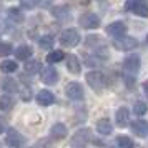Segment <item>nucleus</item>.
Here are the masks:
<instances>
[{
    "instance_id": "32",
    "label": "nucleus",
    "mask_w": 148,
    "mask_h": 148,
    "mask_svg": "<svg viewBox=\"0 0 148 148\" xmlns=\"http://www.w3.org/2000/svg\"><path fill=\"white\" fill-rule=\"evenodd\" d=\"M20 98L23 101H30L32 100V90L28 87H25V88H22V92H20Z\"/></svg>"
},
{
    "instance_id": "11",
    "label": "nucleus",
    "mask_w": 148,
    "mask_h": 148,
    "mask_svg": "<svg viewBox=\"0 0 148 148\" xmlns=\"http://www.w3.org/2000/svg\"><path fill=\"white\" fill-rule=\"evenodd\" d=\"M40 77H42V82H43L45 85H55V83L58 82V78H60V75H58V72H57L55 67L42 68Z\"/></svg>"
},
{
    "instance_id": "10",
    "label": "nucleus",
    "mask_w": 148,
    "mask_h": 148,
    "mask_svg": "<svg viewBox=\"0 0 148 148\" xmlns=\"http://www.w3.org/2000/svg\"><path fill=\"white\" fill-rule=\"evenodd\" d=\"M127 23L121 20H115L112 22V23H108L107 27V35H110V37H113V38H120V37H123V35L127 34Z\"/></svg>"
},
{
    "instance_id": "24",
    "label": "nucleus",
    "mask_w": 148,
    "mask_h": 148,
    "mask_svg": "<svg viewBox=\"0 0 148 148\" xmlns=\"http://www.w3.org/2000/svg\"><path fill=\"white\" fill-rule=\"evenodd\" d=\"M52 15L58 20H67L70 18V12H68L67 7H53L52 8Z\"/></svg>"
},
{
    "instance_id": "6",
    "label": "nucleus",
    "mask_w": 148,
    "mask_h": 148,
    "mask_svg": "<svg viewBox=\"0 0 148 148\" xmlns=\"http://www.w3.org/2000/svg\"><path fill=\"white\" fill-rule=\"evenodd\" d=\"M78 23L87 30H93V28L100 27V17L93 12H85L78 17Z\"/></svg>"
},
{
    "instance_id": "13",
    "label": "nucleus",
    "mask_w": 148,
    "mask_h": 148,
    "mask_svg": "<svg viewBox=\"0 0 148 148\" xmlns=\"http://www.w3.org/2000/svg\"><path fill=\"white\" fill-rule=\"evenodd\" d=\"M130 127H132V132L138 138H147L148 136V123L145 120H135Z\"/></svg>"
},
{
    "instance_id": "20",
    "label": "nucleus",
    "mask_w": 148,
    "mask_h": 148,
    "mask_svg": "<svg viewBox=\"0 0 148 148\" xmlns=\"http://www.w3.org/2000/svg\"><path fill=\"white\" fill-rule=\"evenodd\" d=\"M2 90L7 92V95H12V93H15V92H20L18 83L15 82V78H5V80L2 82Z\"/></svg>"
},
{
    "instance_id": "1",
    "label": "nucleus",
    "mask_w": 148,
    "mask_h": 148,
    "mask_svg": "<svg viewBox=\"0 0 148 148\" xmlns=\"http://www.w3.org/2000/svg\"><path fill=\"white\" fill-rule=\"evenodd\" d=\"M140 67H141V60H140V55H136V53L128 55L127 58L123 60L121 70H123V80L127 83V87H132L135 83V80H136L135 77L140 72Z\"/></svg>"
},
{
    "instance_id": "28",
    "label": "nucleus",
    "mask_w": 148,
    "mask_h": 148,
    "mask_svg": "<svg viewBox=\"0 0 148 148\" xmlns=\"http://www.w3.org/2000/svg\"><path fill=\"white\" fill-rule=\"evenodd\" d=\"M38 70H40V62L38 60H28L25 63V73L32 75L35 72H38Z\"/></svg>"
},
{
    "instance_id": "3",
    "label": "nucleus",
    "mask_w": 148,
    "mask_h": 148,
    "mask_svg": "<svg viewBox=\"0 0 148 148\" xmlns=\"http://www.w3.org/2000/svg\"><path fill=\"white\" fill-rule=\"evenodd\" d=\"M90 140H92V130L90 128H80L70 138V145H72V148H85L90 143Z\"/></svg>"
},
{
    "instance_id": "14",
    "label": "nucleus",
    "mask_w": 148,
    "mask_h": 148,
    "mask_svg": "<svg viewBox=\"0 0 148 148\" xmlns=\"http://www.w3.org/2000/svg\"><path fill=\"white\" fill-rule=\"evenodd\" d=\"M67 135H68V130L63 123H53L52 128H50V136L53 140H63V138H67Z\"/></svg>"
},
{
    "instance_id": "34",
    "label": "nucleus",
    "mask_w": 148,
    "mask_h": 148,
    "mask_svg": "<svg viewBox=\"0 0 148 148\" xmlns=\"http://www.w3.org/2000/svg\"><path fill=\"white\" fill-rule=\"evenodd\" d=\"M7 132H8V121H7V118L0 116V135L7 133Z\"/></svg>"
},
{
    "instance_id": "19",
    "label": "nucleus",
    "mask_w": 148,
    "mask_h": 148,
    "mask_svg": "<svg viewBox=\"0 0 148 148\" xmlns=\"http://www.w3.org/2000/svg\"><path fill=\"white\" fill-rule=\"evenodd\" d=\"M97 132L100 135H112V132H113L112 121L108 120V118H100V120L97 121Z\"/></svg>"
},
{
    "instance_id": "29",
    "label": "nucleus",
    "mask_w": 148,
    "mask_h": 148,
    "mask_svg": "<svg viewBox=\"0 0 148 148\" xmlns=\"http://www.w3.org/2000/svg\"><path fill=\"white\" fill-rule=\"evenodd\" d=\"M133 112H135V115L141 116V115H145V113L148 112V105L145 103V101H141V100L135 101V105H133Z\"/></svg>"
},
{
    "instance_id": "2",
    "label": "nucleus",
    "mask_w": 148,
    "mask_h": 148,
    "mask_svg": "<svg viewBox=\"0 0 148 148\" xmlns=\"http://www.w3.org/2000/svg\"><path fill=\"white\" fill-rule=\"evenodd\" d=\"M58 42H60L62 47L73 48L80 43V34H78V30H75V28H65L60 34V37H58Z\"/></svg>"
},
{
    "instance_id": "17",
    "label": "nucleus",
    "mask_w": 148,
    "mask_h": 148,
    "mask_svg": "<svg viewBox=\"0 0 148 148\" xmlns=\"http://www.w3.org/2000/svg\"><path fill=\"white\" fill-rule=\"evenodd\" d=\"M14 53H15V58H17V60L28 62V58L34 53V48L30 47V45H20V47H17L14 50Z\"/></svg>"
},
{
    "instance_id": "30",
    "label": "nucleus",
    "mask_w": 148,
    "mask_h": 148,
    "mask_svg": "<svg viewBox=\"0 0 148 148\" xmlns=\"http://www.w3.org/2000/svg\"><path fill=\"white\" fill-rule=\"evenodd\" d=\"M103 57H100V55H93V57H88L87 60H85V63H87L88 67H100L101 63H103Z\"/></svg>"
},
{
    "instance_id": "16",
    "label": "nucleus",
    "mask_w": 148,
    "mask_h": 148,
    "mask_svg": "<svg viewBox=\"0 0 148 148\" xmlns=\"http://www.w3.org/2000/svg\"><path fill=\"white\" fill-rule=\"evenodd\" d=\"M128 120H130V112H128L127 107H120L115 113V121L120 128H125L128 125Z\"/></svg>"
},
{
    "instance_id": "18",
    "label": "nucleus",
    "mask_w": 148,
    "mask_h": 148,
    "mask_svg": "<svg viewBox=\"0 0 148 148\" xmlns=\"http://www.w3.org/2000/svg\"><path fill=\"white\" fill-rule=\"evenodd\" d=\"M85 45L88 48H93L95 53H97V48H105V42L101 40L100 35H88L87 38H85Z\"/></svg>"
},
{
    "instance_id": "25",
    "label": "nucleus",
    "mask_w": 148,
    "mask_h": 148,
    "mask_svg": "<svg viewBox=\"0 0 148 148\" xmlns=\"http://www.w3.org/2000/svg\"><path fill=\"white\" fill-rule=\"evenodd\" d=\"M0 68H2L3 73H14V72H17L18 65H17V62L15 60H3L2 62V65H0Z\"/></svg>"
},
{
    "instance_id": "12",
    "label": "nucleus",
    "mask_w": 148,
    "mask_h": 148,
    "mask_svg": "<svg viewBox=\"0 0 148 148\" xmlns=\"http://www.w3.org/2000/svg\"><path fill=\"white\" fill-rule=\"evenodd\" d=\"M35 100H37V103H38L40 107H50V105L55 103V95L52 93L50 90L43 88V90H40V92L37 93Z\"/></svg>"
},
{
    "instance_id": "4",
    "label": "nucleus",
    "mask_w": 148,
    "mask_h": 148,
    "mask_svg": "<svg viewBox=\"0 0 148 148\" xmlns=\"http://www.w3.org/2000/svg\"><path fill=\"white\" fill-rule=\"evenodd\" d=\"M125 8L130 14H135L136 17L141 18H147L148 17V3L147 2H141V0H128L125 3Z\"/></svg>"
},
{
    "instance_id": "15",
    "label": "nucleus",
    "mask_w": 148,
    "mask_h": 148,
    "mask_svg": "<svg viewBox=\"0 0 148 148\" xmlns=\"http://www.w3.org/2000/svg\"><path fill=\"white\" fill-rule=\"evenodd\" d=\"M65 63H67V70L70 72V73L78 75L82 72V62L78 60V57H75V55H68L67 58H65Z\"/></svg>"
},
{
    "instance_id": "26",
    "label": "nucleus",
    "mask_w": 148,
    "mask_h": 148,
    "mask_svg": "<svg viewBox=\"0 0 148 148\" xmlns=\"http://www.w3.org/2000/svg\"><path fill=\"white\" fill-rule=\"evenodd\" d=\"M53 42H55V38L52 35H42L40 38H38V45H40V48L50 50V48L53 47Z\"/></svg>"
},
{
    "instance_id": "5",
    "label": "nucleus",
    "mask_w": 148,
    "mask_h": 148,
    "mask_svg": "<svg viewBox=\"0 0 148 148\" xmlns=\"http://www.w3.org/2000/svg\"><path fill=\"white\" fill-rule=\"evenodd\" d=\"M85 78H87V83L90 85V88H93L95 92H101L103 87H105V77L101 72L98 70H92V72H88L85 75Z\"/></svg>"
},
{
    "instance_id": "36",
    "label": "nucleus",
    "mask_w": 148,
    "mask_h": 148,
    "mask_svg": "<svg viewBox=\"0 0 148 148\" xmlns=\"http://www.w3.org/2000/svg\"><path fill=\"white\" fill-rule=\"evenodd\" d=\"M147 43H148V35H147Z\"/></svg>"
},
{
    "instance_id": "31",
    "label": "nucleus",
    "mask_w": 148,
    "mask_h": 148,
    "mask_svg": "<svg viewBox=\"0 0 148 148\" xmlns=\"http://www.w3.org/2000/svg\"><path fill=\"white\" fill-rule=\"evenodd\" d=\"M14 53V47H12V43H8V42H3V43H0V57H7V55Z\"/></svg>"
},
{
    "instance_id": "27",
    "label": "nucleus",
    "mask_w": 148,
    "mask_h": 148,
    "mask_svg": "<svg viewBox=\"0 0 148 148\" xmlns=\"http://www.w3.org/2000/svg\"><path fill=\"white\" fill-rule=\"evenodd\" d=\"M116 145L118 148H133V140L127 136V135H120V136H116Z\"/></svg>"
},
{
    "instance_id": "9",
    "label": "nucleus",
    "mask_w": 148,
    "mask_h": 148,
    "mask_svg": "<svg viewBox=\"0 0 148 148\" xmlns=\"http://www.w3.org/2000/svg\"><path fill=\"white\" fill-rule=\"evenodd\" d=\"M5 145H7V148H23L25 140H23L20 132H17V130L12 128L5 135Z\"/></svg>"
},
{
    "instance_id": "23",
    "label": "nucleus",
    "mask_w": 148,
    "mask_h": 148,
    "mask_svg": "<svg viewBox=\"0 0 148 148\" xmlns=\"http://www.w3.org/2000/svg\"><path fill=\"white\" fill-rule=\"evenodd\" d=\"M65 58V53L62 52V50H52V52H48L47 55V63L50 65H55V63H58Z\"/></svg>"
},
{
    "instance_id": "8",
    "label": "nucleus",
    "mask_w": 148,
    "mask_h": 148,
    "mask_svg": "<svg viewBox=\"0 0 148 148\" xmlns=\"http://www.w3.org/2000/svg\"><path fill=\"white\" fill-rule=\"evenodd\" d=\"M65 95H67L70 100L78 101V100H83L85 90H83V87H82L78 82H70V83H67V87H65Z\"/></svg>"
},
{
    "instance_id": "22",
    "label": "nucleus",
    "mask_w": 148,
    "mask_h": 148,
    "mask_svg": "<svg viewBox=\"0 0 148 148\" xmlns=\"http://www.w3.org/2000/svg\"><path fill=\"white\" fill-rule=\"evenodd\" d=\"M8 18L14 22V23H22V22L25 20V15H23V12H22L20 8H17V7H12V8H8Z\"/></svg>"
},
{
    "instance_id": "33",
    "label": "nucleus",
    "mask_w": 148,
    "mask_h": 148,
    "mask_svg": "<svg viewBox=\"0 0 148 148\" xmlns=\"http://www.w3.org/2000/svg\"><path fill=\"white\" fill-rule=\"evenodd\" d=\"M37 5H40V3H38V2H34V0H22V2H20V7L22 8H27V10L37 7Z\"/></svg>"
},
{
    "instance_id": "21",
    "label": "nucleus",
    "mask_w": 148,
    "mask_h": 148,
    "mask_svg": "<svg viewBox=\"0 0 148 148\" xmlns=\"http://www.w3.org/2000/svg\"><path fill=\"white\" fill-rule=\"evenodd\" d=\"M14 105H15V100H14L12 95H7V93L0 95V110H2V112H8V110H12Z\"/></svg>"
},
{
    "instance_id": "35",
    "label": "nucleus",
    "mask_w": 148,
    "mask_h": 148,
    "mask_svg": "<svg viewBox=\"0 0 148 148\" xmlns=\"http://www.w3.org/2000/svg\"><path fill=\"white\" fill-rule=\"evenodd\" d=\"M143 92H145V95L148 97V80L145 82V83H143Z\"/></svg>"
},
{
    "instance_id": "7",
    "label": "nucleus",
    "mask_w": 148,
    "mask_h": 148,
    "mask_svg": "<svg viewBox=\"0 0 148 148\" xmlns=\"http://www.w3.org/2000/svg\"><path fill=\"white\" fill-rule=\"evenodd\" d=\"M113 47L116 50H121V52H130V50H133V48L138 47V40L133 38V37L123 35L120 38H115L113 40Z\"/></svg>"
}]
</instances>
